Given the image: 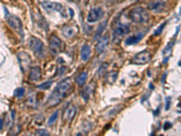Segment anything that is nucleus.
Listing matches in <instances>:
<instances>
[{"label":"nucleus","instance_id":"obj_1","mask_svg":"<svg viewBox=\"0 0 181 136\" xmlns=\"http://www.w3.org/2000/svg\"><path fill=\"white\" fill-rule=\"evenodd\" d=\"M70 87H71L70 78H65L63 81H61L57 85L55 90L49 96L46 104H48L50 106H53V105H56L57 104H59L61 102V100L64 97V95H66V93L68 92Z\"/></svg>","mask_w":181,"mask_h":136},{"label":"nucleus","instance_id":"obj_2","mask_svg":"<svg viewBox=\"0 0 181 136\" xmlns=\"http://www.w3.org/2000/svg\"><path fill=\"white\" fill-rule=\"evenodd\" d=\"M129 17L131 20L137 24H143L149 21L150 15L148 12L141 6H136L132 8L129 13Z\"/></svg>","mask_w":181,"mask_h":136},{"label":"nucleus","instance_id":"obj_3","mask_svg":"<svg viewBox=\"0 0 181 136\" xmlns=\"http://www.w3.org/2000/svg\"><path fill=\"white\" fill-rule=\"evenodd\" d=\"M5 20L8 23L9 26L11 28H13L17 34H19L23 37L24 36V32H23V25H22L21 20L17 16L10 14L6 9H5Z\"/></svg>","mask_w":181,"mask_h":136},{"label":"nucleus","instance_id":"obj_4","mask_svg":"<svg viewBox=\"0 0 181 136\" xmlns=\"http://www.w3.org/2000/svg\"><path fill=\"white\" fill-rule=\"evenodd\" d=\"M29 47L38 58H44L45 56V46L40 39L31 37L29 40Z\"/></svg>","mask_w":181,"mask_h":136},{"label":"nucleus","instance_id":"obj_5","mask_svg":"<svg viewBox=\"0 0 181 136\" xmlns=\"http://www.w3.org/2000/svg\"><path fill=\"white\" fill-rule=\"evenodd\" d=\"M63 42L56 36L52 35L49 40V50L53 55H58L63 50Z\"/></svg>","mask_w":181,"mask_h":136},{"label":"nucleus","instance_id":"obj_6","mask_svg":"<svg viewBox=\"0 0 181 136\" xmlns=\"http://www.w3.org/2000/svg\"><path fill=\"white\" fill-rule=\"evenodd\" d=\"M17 59H18V62H19V65H20V68L22 70L23 73H25L30 65H31V57L30 55L25 53V52H20L18 53L17 55Z\"/></svg>","mask_w":181,"mask_h":136},{"label":"nucleus","instance_id":"obj_7","mask_svg":"<svg viewBox=\"0 0 181 136\" xmlns=\"http://www.w3.org/2000/svg\"><path fill=\"white\" fill-rule=\"evenodd\" d=\"M150 58H151V55H150V52H148V51H142L141 53H138L131 59V63H133L135 65H145L148 62H150Z\"/></svg>","mask_w":181,"mask_h":136},{"label":"nucleus","instance_id":"obj_8","mask_svg":"<svg viewBox=\"0 0 181 136\" xmlns=\"http://www.w3.org/2000/svg\"><path fill=\"white\" fill-rule=\"evenodd\" d=\"M103 10L102 7H93L89 11V14L87 15V21L89 23H94L98 20H100L103 16Z\"/></svg>","mask_w":181,"mask_h":136},{"label":"nucleus","instance_id":"obj_9","mask_svg":"<svg viewBox=\"0 0 181 136\" xmlns=\"http://www.w3.org/2000/svg\"><path fill=\"white\" fill-rule=\"evenodd\" d=\"M131 31V28L128 25L125 24H120L118 25L114 30H113V35L115 38H121L124 35H126L127 34H129Z\"/></svg>","mask_w":181,"mask_h":136},{"label":"nucleus","instance_id":"obj_10","mask_svg":"<svg viewBox=\"0 0 181 136\" xmlns=\"http://www.w3.org/2000/svg\"><path fill=\"white\" fill-rule=\"evenodd\" d=\"M78 32V27L75 25H66L62 28V35L65 38H72Z\"/></svg>","mask_w":181,"mask_h":136},{"label":"nucleus","instance_id":"obj_11","mask_svg":"<svg viewBox=\"0 0 181 136\" xmlns=\"http://www.w3.org/2000/svg\"><path fill=\"white\" fill-rule=\"evenodd\" d=\"M76 113H77V107L74 104L69 105L63 113V120L67 123H70L75 116Z\"/></svg>","mask_w":181,"mask_h":136},{"label":"nucleus","instance_id":"obj_12","mask_svg":"<svg viewBox=\"0 0 181 136\" xmlns=\"http://www.w3.org/2000/svg\"><path fill=\"white\" fill-rule=\"evenodd\" d=\"M42 6L46 10V11H57V12H61L63 10V5L59 3L56 2H48V1H44L42 2Z\"/></svg>","mask_w":181,"mask_h":136},{"label":"nucleus","instance_id":"obj_13","mask_svg":"<svg viewBox=\"0 0 181 136\" xmlns=\"http://www.w3.org/2000/svg\"><path fill=\"white\" fill-rule=\"evenodd\" d=\"M94 90H95V84L94 83H91L89 85H87L83 90L82 91L81 95H82V97L84 101H88L91 97V95L94 93Z\"/></svg>","mask_w":181,"mask_h":136},{"label":"nucleus","instance_id":"obj_14","mask_svg":"<svg viewBox=\"0 0 181 136\" xmlns=\"http://www.w3.org/2000/svg\"><path fill=\"white\" fill-rule=\"evenodd\" d=\"M165 7V2L161 0H155L151 1L148 5V9L154 11V12H161Z\"/></svg>","mask_w":181,"mask_h":136},{"label":"nucleus","instance_id":"obj_15","mask_svg":"<svg viewBox=\"0 0 181 136\" xmlns=\"http://www.w3.org/2000/svg\"><path fill=\"white\" fill-rule=\"evenodd\" d=\"M109 41H110V36L109 35H103L99 41H98V44L96 45V51L98 53H102L104 51V49L107 47L108 44H109Z\"/></svg>","mask_w":181,"mask_h":136},{"label":"nucleus","instance_id":"obj_16","mask_svg":"<svg viewBox=\"0 0 181 136\" xmlns=\"http://www.w3.org/2000/svg\"><path fill=\"white\" fill-rule=\"evenodd\" d=\"M144 36V34L143 33H138L136 35H133L130 37H128L125 41V44L127 45H136L138 44Z\"/></svg>","mask_w":181,"mask_h":136},{"label":"nucleus","instance_id":"obj_17","mask_svg":"<svg viewBox=\"0 0 181 136\" xmlns=\"http://www.w3.org/2000/svg\"><path fill=\"white\" fill-rule=\"evenodd\" d=\"M41 78V70L38 66L32 67L29 75V79L31 81H38Z\"/></svg>","mask_w":181,"mask_h":136},{"label":"nucleus","instance_id":"obj_18","mask_svg":"<svg viewBox=\"0 0 181 136\" xmlns=\"http://www.w3.org/2000/svg\"><path fill=\"white\" fill-rule=\"evenodd\" d=\"M91 55V47L88 45H84L81 50V57L82 61H87Z\"/></svg>","mask_w":181,"mask_h":136},{"label":"nucleus","instance_id":"obj_19","mask_svg":"<svg viewBox=\"0 0 181 136\" xmlns=\"http://www.w3.org/2000/svg\"><path fill=\"white\" fill-rule=\"evenodd\" d=\"M91 129H92V124L89 122H84V124L82 125L81 130L75 134V136H84Z\"/></svg>","mask_w":181,"mask_h":136},{"label":"nucleus","instance_id":"obj_20","mask_svg":"<svg viewBox=\"0 0 181 136\" xmlns=\"http://www.w3.org/2000/svg\"><path fill=\"white\" fill-rule=\"evenodd\" d=\"M87 78H88V74H87L86 71H84V72L80 73V74L76 76L75 81H76V83H77V85H78L79 86H82V85L85 84Z\"/></svg>","mask_w":181,"mask_h":136},{"label":"nucleus","instance_id":"obj_21","mask_svg":"<svg viewBox=\"0 0 181 136\" xmlns=\"http://www.w3.org/2000/svg\"><path fill=\"white\" fill-rule=\"evenodd\" d=\"M106 25H107V20H105V21H103L102 24H100V25H99L98 28H97V31H96L95 34H94V36H93V39H94V40H98V39L101 37L102 32H103V31L105 30V28H106Z\"/></svg>","mask_w":181,"mask_h":136},{"label":"nucleus","instance_id":"obj_22","mask_svg":"<svg viewBox=\"0 0 181 136\" xmlns=\"http://www.w3.org/2000/svg\"><path fill=\"white\" fill-rule=\"evenodd\" d=\"M118 77V72H110L106 75L105 76V79H106V82L109 83V84H113L116 79Z\"/></svg>","mask_w":181,"mask_h":136},{"label":"nucleus","instance_id":"obj_23","mask_svg":"<svg viewBox=\"0 0 181 136\" xmlns=\"http://www.w3.org/2000/svg\"><path fill=\"white\" fill-rule=\"evenodd\" d=\"M58 116H59V111H55L53 114H52V115L49 117V119L47 120V124L48 125H51L53 124L54 122H56V120L58 119Z\"/></svg>","mask_w":181,"mask_h":136},{"label":"nucleus","instance_id":"obj_24","mask_svg":"<svg viewBox=\"0 0 181 136\" xmlns=\"http://www.w3.org/2000/svg\"><path fill=\"white\" fill-rule=\"evenodd\" d=\"M53 85V81H47V82H44L43 83L42 85H37V88L38 89H42V90H47L49 89Z\"/></svg>","mask_w":181,"mask_h":136},{"label":"nucleus","instance_id":"obj_25","mask_svg":"<svg viewBox=\"0 0 181 136\" xmlns=\"http://www.w3.org/2000/svg\"><path fill=\"white\" fill-rule=\"evenodd\" d=\"M24 88H23V87L17 88L15 91V96L17 98H22L24 96Z\"/></svg>","mask_w":181,"mask_h":136},{"label":"nucleus","instance_id":"obj_26","mask_svg":"<svg viewBox=\"0 0 181 136\" xmlns=\"http://www.w3.org/2000/svg\"><path fill=\"white\" fill-rule=\"evenodd\" d=\"M35 136H50V133L44 129H38L35 132Z\"/></svg>","mask_w":181,"mask_h":136},{"label":"nucleus","instance_id":"obj_27","mask_svg":"<svg viewBox=\"0 0 181 136\" xmlns=\"http://www.w3.org/2000/svg\"><path fill=\"white\" fill-rule=\"evenodd\" d=\"M26 104L28 105H31V106L34 105L35 104V95H31L30 96H28Z\"/></svg>","mask_w":181,"mask_h":136},{"label":"nucleus","instance_id":"obj_28","mask_svg":"<svg viewBox=\"0 0 181 136\" xmlns=\"http://www.w3.org/2000/svg\"><path fill=\"white\" fill-rule=\"evenodd\" d=\"M165 25H166V22H164L163 24H161L160 25V26L155 31V35H160L161 34V32H162V30H163V28H164V26H165Z\"/></svg>","mask_w":181,"mask_h":136},{"label":"nucleus","instance_id":"obj_29","mask_svg":"<svg viewBox=\"0 0 181 136\" xmlns=\"http://www.w3.org/2000/svg\"><path fill=\"white\" fill-rule=\"evenodd\" d=\"M170 98L168 97L167 98V105H166V110H169L170 109Z\"/></svg>","mask_w":181,"mask_h":136},{"label":"nucleus","instance_id":"obj_30","mask_svg":"<svg viewBox=\"0 0 181 136\" xmlns=\"http://www.w3.org/2000/svg\"><path fill=\"white\" fill-rule=\"evenodd\" d=\"M171 125H172L171 124H170V123H166V124H165V127H164V129H165V130H168L170 127H171Z\"/></svg>","mask_w":181,"mask_h":136}]
</instances>
